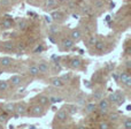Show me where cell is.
Listing matches in <instances>:
<instances>
[{"label":"cell","instance_id":"obj_1","mask_svg":"<svg viewBox=\"0 0 131 129\" xmlns=\"http://www.w3.org/2000/svg\"><path fill=\"white\" fill-rule=\"evenodd\" d=\"M109 100H111L112 103H114V104H117V105H121L124 103V98L121 96L120 91H116V92L112 93V95L109 96Z\"/></svg>","mask_w":131,"mask_h":129},{"label":"cell","instance_id":"obj_2","mask_svg":"<svg viewBox=\"0 0 131 129\" xmlns=\"http://www.w3.org/2000/svg\"><path fill=\"white\" fill-rule=\"evenodd\" d=\"M98 108L100 110L101 113H106L107 111L109 110V102L107 99H100L99 100V104H98Z\"/></svg>","mask_w":131,"mask_h":129},{"label":"cell","instance_id":"obj_3","mask_svg":"<svg viewBox=\"0 0 131 129\" xmlns=\"http://www.w3.org/2000/svg\"><path fill=\"white\" fill-rule=\"evenodd\" d=\"M15 112L17 115H24L25 112H27V107H25L24 104L15 105Z\"/></svg>","mask_w":131,"mask_h":129},{"label":"cell","instance_id":"obj_4","mask_svg":"<svg viewBox=\"0 0 131 129\" xmlns=\"http://www.w3.org/2000/svg\"><path fill=\"white\" fill-rule=\"evenodd\" d=\"M81 37H82V32H81V30H79V29L72 30L71 34H70V38H71L74 42L79 41V39H81Z\"/></svg>","mask_w":131,"mask_h":129},{"label":"cell","instance_id":"obj_5","mask_svg":"<svg viewBox=\"0 0 131 129\" xmlns=\"http://www.w3.org/2000/svg\"><path fill=\"white\" fill-rule=\"evenodd\" d=\"M55 119H57L58 121H60V122H64V121L67 120V113H66L63 110H61V111H59L57 113Z\"/></svg>","mask_w":131,"mask_h":129},{"label":"cell","instance_id":"obj_6","mask_svg":"<svg viewBox=\"0 0 131 129\" xmlns=\"http://www.w3.org/2000/svg\"><path fill=\"white\" fill-rule=\"evenodd\" d=\"M31 113L36 116L41 115V114H43V106H41V105H36V106H34L31 110Z\"/></svg>","mask_w":131,"mask_h":129},{"label":"cell","instance_id":"obj_7","mask_svg":"<svg viewBox=\"0 0 131 129\" xmlns=\"http://www.w3.org/2000/svg\"><path fill=\"white\" fill-rule=\"evenodd\" d=\"M62 45H63L64 50H70V48H72V46H74V41H72L71 38H67L62 42Z\"/></svg>","mask_w":131,"mask_h":129},{"label":"cell","instance_id":"obj_8","mask_svg":"<svg viewBox=\"0 0 131 129\" xmlns=\"http://www.w3.org/2000/svg\"><path fill=\"white\" fill-rule=\"evenodd\" d=\"M51 83H52V85L55 86V88H61V86L64 84V82H63V80L60 78V77H55V78L52 80Z\"/></svg>","mask_w":131,"mask_h":129},{"label":"cell","instance_id":"obj_9","mask_svg":"<svg viewBox=\"0 0 131 129\" xmlns=\"http://www.w3.org/2000/svg\"><path fill=\"white\" fill-rule=\"evenodd\" d=\"M38 69L40 73H43V74H46V73H48V70H50V67H48V64H46V62H40L38 66Z\"/></svg>","mask_w":131,"mask_h":129},{"label":"cell","instance_id":"obj_10","mask_svg":"<svg viewBox=\"0 0 131 129\" xmlns=\"http://www.w3.org/2000/svg\"><path fill=\"white\" fill-rule=\"evenodd\" d=\"M4 110H5L6 113H14V112H15V104H13V103H8V104L5 105Z\"/></svg>","mask_w":131,"mask_h":129},{"label":"cell","instance_id":"obj_11","mask_svg":"<svg viewBox=\"0 0 131 129\" xmlns=\"http://www.w3.org/2000/svg\"><path fill=\"white\" fill-rule=\"evenodd\" d=\"M39 69H38V67H37V65H31L29 67V74L30 75H32V76H36V75H38L39 74Z\"/></svg>","mask_w":131,"mask_h":129},{"label":"cell","instance_id":"obj_12","mask_svg":"<svg viewBox=\"0 0 131 129\" xmlns=\"http://www.w3.org/2000/svg\"><path fill=\"white\" fill-rule=\"evenodd\" d=\"M10 82L13 85H20L21 82H22V77L18 76V75H14V76H12Z\"/></svg>","mask_w":131,"mask_h":129},{"label":"cell","instance_id":"obj_13","mask_svg":"<svg viewBox=\"0 0 131 129\" xmlns=\"http://www.w3.org/2000/svg\"><path fill=\"white\" fill-rule=\"evenodd\" d=\"M0 62H1L2 67H8V66H10V65H12V62H13V60H12L9 57H4V58H1V60H0Z\"/></svg>","mask_w":131,"mask_h":129},{"label":"cell","instance_id":"obj_14","mask_svg":"<svg viewBox=\"0 0 131 129\" xmlns=\"http://www.w3.org/2000/svg\"><path fill=\"white\" fill-rule=\"evenodd\" d=\"M2 47H4L5 51H7V52H9V51H13L14 50V44L12 43V42H6V43L1 44Z\"/></svg>","mask_w":131,"mask_h":129},{"label":"cell","instance_id":"obj_15","mask_svg":"<svg viewBox=\"0 0 131 129\" xmlns=\"http://www.w3.org/2000/svg\"><path fill=\"white\" fill-rule=\"evenodd\" d=\"M81 64H82V61L79 59H72L71 61H70V67L71 68H74V69H76V68H79L81 67Z\"/></svg>","mask_w":131,"mask_h":129},{"label":"cell","instance_id":"obj_16","mask_svg":"<svg viewBox=\"0 0 131 129\" xmlns=\"http://www.w3.org/2000/svg\"><path fill=\"white\" fill-rule=\"evenodd\" d=\"M94 48L98 51V52H101V51H104V48H105V44L100 41H97L94 43Z\"/></svg>","mask_w":131,"mask_h":129},{"label":"cell","instance_id":"obj_17","mask_svg":"<svg viewBox=\"0 0 131 129\" xmlns=\"http://www.w3.org/2000/svg\"><path fill=\"white\" fill-rule=\"evenodd\" d=\"M1 27L5 28V29H9V28H12V21H10V18H5V20L1 22Z\"/></svg>","mask_w":131,"mask_h":129},{"label":"cell","instance_id":"obj_18","mask_svg":"<svg viewBox=\"0 0 131 129\" xmlns=\"http://www.w3.org/2000/svg\"><path fill=\"white\" fill-rule=\"evenodd\" d=\"M95 104H93V103H89L88 105H86V107H85V111H86V113H92V112H94V110H95Z\"/></svg>","mask_w":131,"mask_h":129},{"label":"cell","instance_id":"obj_19","mask_svg":"<svg viewBox=\"0 0 131 129\" xmlns=\"http://www.w3.org/2000/svg\"><path fill=\"white\" fill-rule=\"evenodd\" d=\"M38 103H39V105L44 106V105H46L48 103V98L46 97V96H40V97L38 98Z\"/></svg>","mask_w":131,"mask_h":129},{"label":"cell","instance_id":"obj_20","mask_svg":"<svg viewBox=\"0 0 131 129\" xmlns=\"http://www.w3.org/2000/svg\"><path fill=\"white\" fill-rule=\"evenodd\" d=\"M129 76H130V75L128 74V73H124V72H123V73H120V75H118V81H121L122 83H124L125 80H127Z\"/></svg>","mask_w":131,"mask_h":129},{"label":"cell","instance_id":"obj_21","mask_svg":"<svg viewBox=\"0 0 131 129\" xmlns=\"http://www.w3.org/2000/svg\"><path fill=\"white\" fill-rule=\"evenodd\" d=\"M55 5H57V0H46V2H45V7L47 9L54 7Z\"/></svg>","mask_w":131,"mask_h":129},{"label":"cell","instance_id":"obj_22","mask_svg":"<svg viewBox=\"0 0 131 129\" xmlns=\"http://www.w3.org/2000/svg\"><path fill=\"white\" fill-rule=\"evenodd\" d=\"M62 100L61 97H50L48 98V102L52 103V104H57V103H60Z\"/></svg>","mask_w":131,"mask_h":129},{"label":"cell","instance_id":"obj_23","mask_svg":"<svg viewBox=\"0 0 131 129\" xmlns=\"http://www.w3.org/2000/svg\"><path fill=\"white\" fill-rule=\"evenodd\" d=\"M8 89V83L6 81H0V91H6Z\"/></svg>","mask_w":131,"mask_h":129},{"label":"cell","instance_id":"obj_24","mask_svg":"<svg viewBox=\"0 0 131 129\" xmlns=\"http://www.w3.org/2000/svg\"><path fill=\"white\" fill-rule=\"evenodd\" d=\"M52 18L53 20H61V17H62V14L60 13V12H54V13L52 14Z\"/></svg>","mask_w":131,"mask_h":129},{"label":"cell","instance_id":"obj_25","mask_svg":"<svg viewBox=\"0 0 131 129\" xmlns=\"http://www.w3.org/2000/svg\"><path fill=\"white\" fill-rule=\"evenodd\" d=\"M27 27H28L27 21H21V22L18 23V29L20 30H25L27 29Z\"/></svg>","mask_w":131,"mask_h":129},{"label":"cell","instance_id":"obj_26","mask_svg":"<svg viewBox=\"0 0 131 129\" xmlns=\"http://www.w3.org/2000/svg\"><path fill=\"white\" fill-rule=\"evenodd\" d=\"M7 120H8V115H7V113L0 114V122H1V123H6Z\"/></svg>","mask_w":131,"mask_h":129},{"label":"cell","instance_id":"obj_27","mask_svg":"<svg viewBox=\"0 0 131 129\" xmlns=\"http://www.w3.org/2000/svg\"><path fill=\"white\" fill-rule=\"evenodd\" d=\"M123 126H124L125 129H130L131 128V120L130 119H125L124 123H123Z\"/></svg>","mask_w":131,"mask_h":129},{"label":"cell","instance_id":"obj_28","mask_svg":"<svg viewBox=\"0 0 131 129\" xmlns=\"http://www.w3.org/2000/svg\"><path fill=\"white\" fill-rule=\"evenodd\" d=\"M44 18H45V22L46 23H48V24H52L53 18H52V16H51V15H45V16H44Z\"/></svg>","mask_w":131,"mask_h":129},{"label":"cell","instance_id":"obj_29","mask_svg":"<svg viewBox=\"0 0 131 129\" xmlns=\"http://www.w3.org/2000/svg\"><path fill=\"white\" fill-rule=\"evenodd\" d=\"M93 97H94V99L100 100V99H101V92H100V91H97V92H94V93H93Z\"/></svg>","mask_w":131,"mask_h":129},{"label":"cell","instance_id":"obj_30","mask_svg":"<svg viewBox=\"0 0 131 129\" xmlns=\"http://www.w3.org/2000/svg\"><path fill=\"white\" fill-rule=\"evenodd\" d=\"M50 32L51 34H57L58 32V27H55V25H51L50 27Z\"/></svg>","mask_w":131,"mask_h":129},{"label":"cell","instance_id":"obj_31","mask_svg":"<svg viewBox=\"0 0 131 129\" xmlns=\"http://www.w3.org/2000/svg\"><path fill=\"white\" fill-rule=\"evenodd\" d=\"M123 84H124L125 86H128V88H129V86H131V77H130V76L128 77V78L125 80V82H124Z\"/></svg>","mask_w":131,"mask_h":129},{"label":"cell","instance_id":"obj_32","mask_svg":"<svg viewBox=\"0 0 131 129\" xmlns=\"http://www.w3.org/2000/svg\"><path fill=\"white\" fill-rule=\"evenodd\" d=\"M102 5H104V4H102V2L100 1V0H97V1L94 2V6L97 7V8H101V7H102Z\"/></svg>","mask_w":131,"mask_h":129},{"label":"cell","instance_id":"obj_33","mask_svg":"<svg viewBox=\"0 0 131 129\" xmlns=\"http://www.w3.org/2000/svg\"><path fill=\"white\" fill-rule=\"evenodd\" d=\"M95 42H97V39L94 38V37H91L90 38V41H89V44H90V45H94V43Z\"/></svg>","mask_w":131,"mask_h":129},{"label":"cell","instance_id":"obj_34","mask_svg":"<svg viewBox=\"0 0 131 129\" xmlns=\"http://www.w3.org/2000/svg\"><path fill=\"white\" fill-rule=\"evenodd\" d=\"M43 51H44V47H43V46H38V47H37L36 48V50H35V53H38V52H43Z\"/></svg>","mask_w":131,"mask_h":129},{"label":"cell","instance_id":"obj_35","mask_svg":"<svg viewBox=\"0 0 131 129\" xmlns=\"http://www.w3.org/2000/svg\"><path fill=\"white\" fill-rule=\"evenodd\" d=\"M0 4H1L2 6H8V5H9V0H1V1H0Z\"/></svg>","mask_w":131,"mask_h":129},{"label":"cell","instance_id":"obj_36","mask_svg":"<svg viewBox=\"0 0 131 129\" xmlns=\"http://www.w3.org/2000/svg\"><path fill=\"white\" fill-rule=\"evenodd\" d=\"M99 127L101 128V129H107V128L109 127V126H108V123H100Z\"/></svg>","mask_w":131,"mask_h":129},{"label":"cell","instance_id":"obj_37","mask_svg":"<svg viewBox=\"0 0 131 129\" xmlns=\"http://www.w3.org/2000/svg\"><path fill=\"white\" fill-rule=\"evenodd\" d=\"M117 118H118V115L116 113L111 114V119H112V120H117Z\"/></svg>","mask_w":131,"mask_h":129},{"label":"cell","instance_id":"obj_38","mask_svg":"<svg viewBox=\"0 0 131 129\" xmlns=\"http://www.w3.org/2000/svg\"><path fill=\"white\" fill-rule=\"evenodd\" d=\"M113 77H114V80H115L116 82H118V74L117 73H113Z\"/></svg>","mask_w":131,"mask_h":129},{"label":"cell","instance_id":"obj_39","mask_svg":"<svg viewBox=\"0 0 131 129\" xmlns=\"http://www.w3.org/2000/svg\"><path fill=\"white\" fill-rule=\"evenodd\" d=\"M70 110H71V111H70V113L71 114H74L75 112H77V107H75V106H71L70 107Z\"/></svg>","mask_w":131,"mask_h":129},{"label":"cell","instance_id":"obj_40","mask_svg":"<svg viewBox=\"0 0 131 129\" xmlns=\"http://www.w3.org/2000/svg\"><path fill=\"white\" fill-rule=\"evenodd\" d=\"M130 67H131V62L130 61H127V69L130 70Z\"/></svg>","mask_w":131,"mask_h":129},{"label":"cell","instance_id":"obj_41","mask_svg":"<svg viewBox=\"0 0 131 129\" xmlns=\"http://www.w3.org/2000/svg\"><path fill=\"white\" fill-rule=\"evenodd\" d=\"M72 17H74V18H78L79 15H78V14H72Z\"/></svg>","mask_w":131,"mask_h":129},{"label":"cell","instance_id":"obj_42","mask_svg":"<svg viewBox=\"0 0 131 129\" xmlns=\"http://www.w3.org/2000/svg\"><path fill=\"white\" fill-rule=\"evenodd\" d=\"M50 41H51V42H52V43H54V42H55V39H54V38H53V37H50Z\"/></svg>","mask_w":131,"mask_h":129},{"label":"cell","instance_id":"obj_43","mask_svg":"<svg viewBox=\"0 0 131 129\" xmlns=\"http://www.w3.org/2000/svg\"><path fill=\"white\" fill-rule=\"evenodd\" d=\"M0 47H1V42H0Z\"/></svg>","mask_w":131,"mask_h":129}]
</instances>
